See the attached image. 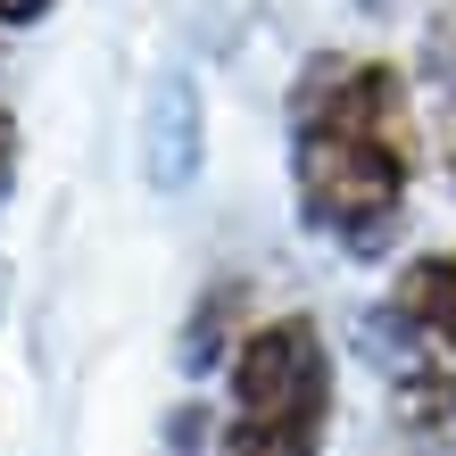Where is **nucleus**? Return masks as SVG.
Here are the masks:
<instances>
[{"label":"nucleus","instance_id":"f257e3e1","mask_svg":"<svg viewBox=\"0 0 456 456\" xmlns=\"http://www.w3.org/2000/svg\"><path fill=\"white\" fill-rule=\"evenodd\" d=\"M423 175L415 92L390 59L315 50L290 84V200L340 257H382L407 232Z\"/></svg>","mask_w":456,"mask_h":456},{"label":"nucleus","instance_id":"f03ea898","mask_svg":"<svg viewBox=\"0 0 456 456\" xmlns=\"http://www.w3.org/2000/svg\"><path fill=\"white\" fill-rule=\"evenodd\" d=\"M224 432L216 456H324L332 440V348L315 315H265L240 332L224 365Z\"/></svg>","mask_w":456,"mask_h":456},{"label":"nucleus","instance_id":"7ed1b4c3","mask_svg":"<svg viewBox=\"0 0 456 456\" xmlns=\"http://www.w3.org/2000/svg\"><path fill=\"white\" fill-rule=\"evenodd\" d=\"M382 324L415 348V357H448L456 365V240L448 249H423L407 274L390 282Z\"/></svg>","mask_w":456,"mask_h":456},{"label":"nucleus","instance_id":"20e7f679","mask_svg":"<svg viewBox=\"0 0 456 456\" xmlns=\"http://www.w3.org/2000/svg\"><path fill=\"white\" fill-rule=\"evenodd\" d=\"M390 415H398V432L423 440V448L456 440V365L448 357H407L398 382H390Z\"/></svg>","mask_w":456,"mask_h":456},{"label":"nucleus","instance_id":"39448f33","mask_svg":"<svg viewBox=\"0 0 456 456\" xmlns=\"http://www.w3.org/2000/svg\"><path fill=\"white\" fill-rule=\"evenodd\" d=\"M59 0H0V25H42Z\"/></svg>","mask_w":456,"mask_h":456},{"label":"nucleus","instance_id":"423d86ee","mask_svg":"<svg viewBox=\"0 0 456 456\" xmlns=\"http://www.w3.org/2000/svg\"><path fill=\"white\" fill-rule=\"evenodd\" d=\"M9 175H17V117L0 109V191H9Z\"/></svg>","mask_w":456,"mask_h":456},{"label":"nucleus","instance_id":"0eeeda50","mask_svg":"<svg viewBox=\"0 0 456 456\" xmlns=\"http://www.w3.org/2000/svg\"><path fill=\"white\" fill-rule=\"evenodd\" d=\"M432 150H440V167H448V183H456V109L440 117V142H432Z\"/></svg>","mask_w":456,"mask_h":456}]
</instances>
